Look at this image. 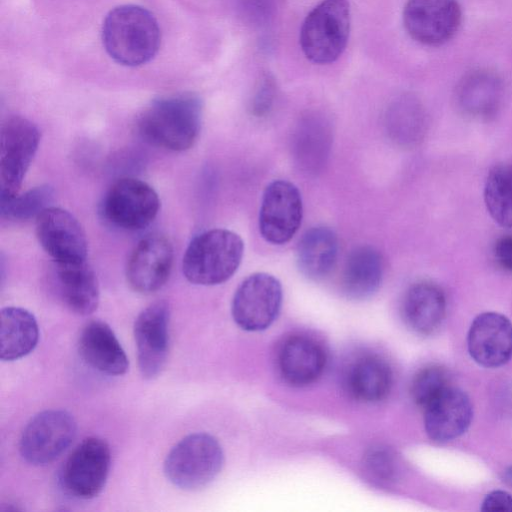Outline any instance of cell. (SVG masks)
I'll list each match as a JSON object with an SVG mask.
<instances>
[{
    "instance_id": "obj_1",
    "label": "cell",
    "mask_w": 512,
    "mask_h": 512,
    "mask_svg": "<svg viewBox=\"0 0 512 512\" xmlns=\"http://www.w3.org/2000/svg\"><path fill=\"white\" fill-rule=\"evenodd\" d=\"M160 41L157 20L141 6H117L103 22V46L121 65L135 67L149 62L158 52Z\"/></svg>"
},
{
    "instance_id": "obj_2",
    "label": "cell",
    "mask_w": 512,
    "mask_h": 512,
    "mask_svg": "<svg viewBox=\"0 0 512 512\" xmlns=\"http://www.w3.org/2000/svg\"><path fill=\"white\" fill-rule=\"evenodd\" d=\"M202 101L188 93L153 101L140 115L138 130L150 144L184 151L195 143L201 128Z\"/></svg>"
},
{
    "instance_id": "obj_3",
    "label": "cell",
    "mask_w": 512,
    "mask_h": 512,
    "mask_svg": "<svg viewBox=\"0 0 512 512\" xmlns=\"http://www.w3.org/2000/svg\"><path fill=\"white\" fill-rule=\"evenodd\" d=\"M243 253V240L235 232L221 228L202 232L185 251L183 274L193 284H221L237 271Z\"/></svg>"
},
{
    "instance_id": "obj_4",
    "label": "cell",
    "mask_w": 512,
    "mask_h": 512,
    "mask_svg": "<svg viewBox=\"0 0 512 512\" xmlns=\"http://www.w3.org/2000/svg\"><path fill=\"white\" fill-rule=\"evenodd\" d=\"M223 451L210 434L193 433L180 440L168 453L164 473L176 487L193 491L208 485L220 472Z\"/></svg>"
},
{
    "instance_id": "obj_5",
    "label": "cell",
    "mask_w": 512,
    "mask_h": 512,
    "mask_svg": "<svg viewBox=\"0 0 512 512\" xmlns=\"http://www.w3.org/2000/svg\"><path fill=\"white\" fill-rule=\"evenodd\" d=\"M347 0H323L305 18L300 31L301 49L311 62L329 64L343 53L349 37Z\"/></svg>"
},
{
    "instance_id": "obj_6",
    "label": "cell",
    "mask_w": 512,
    "mask_h": 512,
    "mask_svg": "<svg viewBox=\"0 0 512 512\" xmlns=\"http://www.w3.org/2000/svg\"><path fill=\"white\" fill-rule=\"evenodd\" d=\"M40 142L37 126L30 120L12 116L1 126L0 133V199L19 193L23 178Z\"/></svg>"
},
{
    "instance_id": "obj_7",
    "label": "cell",
    "mask_w": 512,
    "mask_h": 512,
    "mask_svg": "<svg viewBox=\"0 0 512 512\" xmlns=\"http://www.w3.org/2000/svg\"><path fill=\"white\" fill-rule=\"evenodd\" d=\"M77 425L73 416L62 409L36 414L25 426L20 438V453L32 465H46L56 460L72 443Z\"/></svg>"
},
{
    "instance_id": "obj_8",
    "label": "cell",
    "mask_w": 512,
    "mask_h": 512,
    "mask_svg": "<svg viewBox=\"0 0 512 512\" xmlns=\"http://www.w3.org/2000/svg\"><path fill=\"white\" fill-rule=\"evenodd\" d=\"M159 207V197L149 184L126 177L109 188L102 201L101 212L114 226L136 231L153 222Z\"/></svg>"
},
{
    "instance_id": "obj_9",
    "label": "cell",
    "mask_w": 512,
    "mask_h": 512,
    "mask_svg": "<svg viewBox=\"0 0 512 512\" xmlns=\"http://www.w3.org/2000/svg\"><path fill=\"white\" fill-rule=\"evenodd\" d=\"M111 465L108 443L99 437H88L67 458L61 483L67 493L79 499H91L103 490Z\"/></svg>"
},
{
    "instance_id": "obj_10",
    "label": "cell",
    "mask_w": 512,
    "mask_h": 512,
    "mask_svg": "<svg viewBox=\"0 0 512 512\" xmlns=\"http://www.w3.org/2000/svg\"><path fill=\"white\" fill-rule=\"evenodd\" d=\"M282 304V286L267 273L248 276L237 288L232 301V316L242 329L260 331L276 319Z\"/></svg>"
},
{
    "instance_id": "obj_11",
    "label": "cell",
    "mask_w": 512,
    "mask_h": 512,
    "mask_svg": "<svg viewBox=\"0 0 512 512\" xmlns=\"http://www.w3.org/2000/svg\"><path fill=\"white\" fill-rule=\"evenodd\" d=\"M461 22L458 0H407L403 10L407 33L426 46H439L450 41Z\"/></svg>"
},
{
    "instance_id": "obj_12",
    "label": "cell",
    "mask_w": 512,
    "mask_h": 512,
    "mask_svg": "<svg viewBox=\"0 0 512 512\" xmlns=\"http://www.w3.org/2000/svg\"><path fill=\"white\" fill-rule=\"evenodd\" d=\"M303 216L300 191L287 180H275L264 190L259 210V231L272 244L287 243L298 231Z\"/></svg>"
},
{
    "instance_id": "obj_13",
    "label": "cell",
    "mask_w": 512,
    "mask_h": 512,
    "mask_svg": "<svg viewBox=\"0 0 512 512\" xmlns=\"http://www.w3.org/2000/svg\"><path fill=\"white\" fill-rule=\"evenodd\" d=\"M170 308L165 300L151 303L137 316L134 339L138 366L146 379L158 376L164 368L169 351Z\"/></svg>"
},
{
    "instance_id": "obj_14",
    "label": "cell",
    "mask_w": 512,
    "mask_h": 512,
    "mask_svg": "<svg viewBox=\"0 0 512 512\" xmlns=\"http://www.w3.org/2000/svg\"><path fill=\"white\" fill-rule=\"evenodd\" d=\"M36 235L55 263L86 261L87 239L79 221L67 210L50 206L36 217Z\"/></svg>"
},
{
    "instance_id": "obj_15",
    "label": "cell",
    "mask_w": 512,
    "mask_h": 512,
    "mask_svg": "<svg viewBox=\"0 0 512 512\" xmlns=\"http://www.w3.org/2000/svg\"><path fill=\"white\" fill-rule=\"evenodd\" d=\"M173 264V248L167 238L149 235L135 246L126 265L130 287L142 294L159 290L168 280Z\"/></svg>"
},
{
    "instance_id": "obj_16",
    "label": "cell",
    "mask_w": 512,
    "mask_h": 512,
    "mask_svg": "<svg viewBox=\"0 0 512 512\" xmlns=\"http://www.w3.org/2000/svg\"><path fill=\"white\" fill-rule=\"evenodd\" d=\"M467 345L470 356L479 365H504L512 357V322L497 312L479 314L470 326Z\"/></svg>"
},
{
    "instance_id": "obj_17",
    "label": "cell",
    "mask_w": 512,
    "mask_h": 512,
    "mask_svg": "<svg viewBox=\"0 0 512 512\" xmlns=\"http://www.w3.org/2000/svg\"><path fill=\"white\" fill-rule=\"evenodd\" d=\"M424 409L425 431L431 440L441 443L464 434L473 418L469 397L462 390L450 386Z\"/></svg>"
},
{
    "instance_id": "obj_18",
    "label": "cell",
    "mask_w": 512,
    "mask_h": 512,
    "mask_svg": "<svg viewBox=\"0 0 512 512\" xmlns=\"http://www.w3.org/2000/svg\"><path fill=\"white\" fill-rule=\"evenodd\" d=\"M277 363L285 382L302 387L321 376L326 365V354L315 339L294 335L280 346Z\"/></svg>"
},
{
    "instance_id": "obj_19",
    "label": "cell",
    "mask_w": 512,
    "mask_h": 512,
    "mask_svg": "<svg viewBox=\"0 0 512 512\" xmlns=\"http://www.w3.org/2000/svg\"><path fill=\"white\" fill-rule=\"evenodd\" d=\"M79 353L95 370L119 376L126 373L129 361L111 327L100 320L88 322L78 340Z\"/></svg>"
},
{
    "instance_id": "obj_20",
    "label": "cell",
    "mask_w": 512,
    "mask_h": 512,
    "mask_svg": "<svg viewBox=\"0 0 512 512\" xmlns=\"http://www.w3.org/2000/svg\"><path fill=\"white\" fill-rule=\"evenodd\" d=\"M332 139V128L324 115L313 112L303 116L292 138V154L299 169L310 175L319 173L329 157Z\"/></svg>"
},
{
    "instance_id": "obj_21",
    "label": "cell",
    "mask_w": 512,
    "mask_h": 512,
    "mask_svg": "<svg viewBox=\"0 0 512 512\" xmlns=\"http://www.w3.org/2000/svg\"><path fill=\"white\" fill-rule=\"evenodd\" d=\"M54 274L59 295L74 313L88 315L99 304V285L94 270L86 261L55 263Z\"/></svg>"
},
{
    "instance_id": "obj_22",
    "label": "cell",
    "mask_w": 512,
    "mask_h": 512,
    "mask_svg": "<svg viewBox=\"0 0 512 512\" xmlns=\"http://www.w3.org/2000/svg\"><path fill=\"white\" fill-rule=\"evenodd\" d=\"M503 97L501 78L487 69L467 73L456 89V103L466 115L487 119L500 107Z\"/></svg>"
},
{
    "instance_id": "obj_23",
    "label": "cell",
    "mask_w": 512,
    "mask_h": 512,
    "mask_svg": "<svg viewBox=\"0 0 512 512\" xmlns=\"http://www.w3.org/2000/svg\"><path fill=\"white\" fill-rule=\"evenodd\" d=\"M445 311L444 292L431 282L413 284L403 298V319L411 330L421 335L433 333L442 323Z\"/></svg>"
},
{
    "instance_id": "obj_24",
    "label": "cell",
    "mask_w": 512,
    "mask_h": 512,
    "mask_svg": "<svg viewBox=\"0 0 512 512\" xmlns=\"http://www.w3.org/2000/svg\"><path fill=\"white\" fill-rule=\"evenodd\" d=\"M383 277V259L379 251L369 245L359 246L348 255L342 288L351 299L363 300L377 292Z\"/></svg>"
},
{
    "instance_id": "obj_25",
    "label": "cell",
    "mask_w": 512,
    "mask_h": 512,
    "mask_svg": "<svg viewBox=\"0 0 512 512\" xmlns=\"http://www.w3.org/2000/svg\"><path fill=\"white\" fill-rule=\"evenodd\" d=\"M337 255L338 239L334 231L325 226L312 227L297 245V266L307 278L320 280L332 271Z\"/></svg>"
},
{
    "instance_id": "obj_26",
    "label": "cell",
    "mask_w": 512,
    "mask_h": 512,
    "mask_svg": "<svg viewBox=\"0 0 512 512\" xmlns=\"http://www.w3.org/2000/svg\"><path fill=\"white\" fill-rule=\"evenodd\" d=\"M39 327L34 315L20 307H6L0 313V358L20 359L34 350Z\"/></svg>"
},
{
    "instance_id": "obj_27",
    "label": "cell",
    "mask_w": 512,
    "mask_h": 512,
    "mask_svg": "<svg viewBox=\"0 0 512 512\" xmlns=\"http://www.w3.org/2000/svg\"><path fill=\"white\" fill-rule=\"evenodd\" d=\"M392 385L389 365L380 357L369 355L356 360L348 369L346 387L349 394L362 402L384 399Z\"/></svg>"
},
{
    "instance_id": "obj_28",
    "label": "cell",
    "mask_w": 512,
    "mask_h": 512,
    "mask_svg": "<svg viewBox=\"0 0 512 512\" xmlns=\"http://www.w3.org/2000/svg\"><path fill=\"white\" fill-rule=\"evenodd\" d=\"M385 126L396 143L413 145L422 139L426 128V115L422 104L411 95L395 99L387 108Z\"/></svg>"
},
{
    "instance_id": "obj_29",
    "label": "cell",
    "mask_w": 512,
    "mask_h": 512,
    "mask_svg": "<svg viewBox=\"0 0 512 512\" xmlns=\"http://www.w3.org/2000/svg\"><path fill=\"white\" fill-rule=\"evenodd\" d=\"M488 213L502 227L512 228V164L495 165L484 186Z\"/></svg>"
},
{
    "instance_id": "obj_30",
    "label": "cell",
    "mask_w": 512,
    "mask_h": 512,
    "mask_svg": "<svg viewBox=\"0 0 512 512\" xmlns=\"http://www.w3.org/2000/svg\"><path fill=\"white\" fill-rule=\"evenodd\" d=\"M54 198V190L49 185L32 188L22 195L8 199H0L1 216L8 220H28L38 216L50 207Z\"/></svg>"
},
{
    "instance_id": "obj_31",
    "label": "cell",
    "mask_w": 512,
    "mask_h": 512,
    "mask_svg": "<svg viewBox=\"0 0 512 512\" xmlns=\"http://www.w3.org/2000/svg\"><path fill=\"white\" fill-rule=\"evenodd\" d=\"M362 467L367 479L380 487L392 485L400 474V465L395 452L383 445L373 446L366 452Z\"/></svg>"
},
{
    "instance_id": "obj_32",
    "label": "cell",
    "mask_w": 512,
    "mask_h": 512,
    "mask_svg": "<svg viewBox=\"0 0 512 512\" xmlns=\"http://www.w3.org/2000/svg\"><path fill=\"white\" fill-rule=\"evenodd\" d=\"M448 387L446 371L439 366H429L417 373L411 385L414 402L425 408Z\"/></svg>"
},
{
    "instance_id": "obj_33",
    "label": "cell",
    "mask_w": 512,
    "mask_h": 512,
    "mask_svg": "<svg viewBox=\"0 0 512 512\" xmlns=\"http://www.w3.org/2000/svg\"><path fill=\"white\" fill-rule=\"evenodd\" d=\"M276 95L274 79L264 75L255 90L250 104L251 113L256 117L265 116L272 109Z\"/></svg>"
},
{
    "instance_id": "obj_34",
    "label": "cell",
    "mask_w": 512,
    "mask_h": 512,
    "mask_svg": "<svg viewBox=\"0 0 512 512\" xmlns=\"http://www.w3.org/2000/svg\"><path fill=\"white\" fill-rule=\"evenodd\" d=\"M481 510L512 512V495L502 490L492 491L483 500Z\"/></svg>"
},
{
    "instance_id": "obj_35",
    "label": "cell",
    "mask_w": 512,
    "mask_h": 512,
    "mask_svg": "<svg viewBox=\"0 0 512 512\" xmlns=\"http://www.w3.org/2000/svg\"><path fill=\"white\" fill-rule=\"evenodd\" d=\"M494 254L498 263L512 272V235L504 236L495 243Z\"/></svg>"
},
{
    "instance_id": "obj_36",
    "label": "cell",
    "mask_w": 512,
    "mask_h": 512,
    "mask_svg": "<svg viewBox=\"0 0 512 512\" xmlns=\"http://www.w3.org/2000/svg\"><path fill=\"white\" fill-rule=\"evenodd\" d=\"M504 479L507 483L512 485V466H510L504 473Z\"/></svg>"
}]
</instances>
